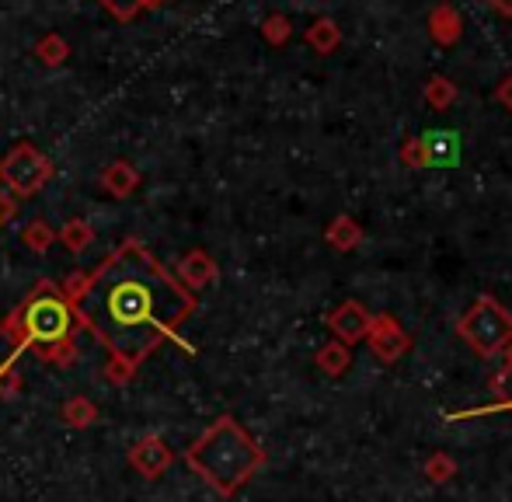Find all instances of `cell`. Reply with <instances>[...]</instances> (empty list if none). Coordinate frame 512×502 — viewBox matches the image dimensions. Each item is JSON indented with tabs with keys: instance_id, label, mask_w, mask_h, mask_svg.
Masks as SVG:
<instances>
[{
	"instance_id": "cell-1",
	"label": "cell",
	"mask_w": 512,
	"mask_h": 502,
	"mask_svg": "<svg viewBox=\"0 0 512 502\" xmlns=\"http://www.w3.org/2000/svg\"><path fill=\"white\" fill-rule=\"evenodd\" d=\"M70 304L81 332L95 335L108 356L129 367H140L161 342H178L185 353H196L192 342L178 335L196 311V293L136 238L122 241L98 262Z\"/></svg>"
},
{
	"instance_id": "cell-2",
	"label": "cell",
	"mask_w": 512,
	"mask_h": 502,
	"mask_svg": "<svg viewBox=\"0 0 512 502\" xmlns=\"http://www.w3.org/2000/svg\"><path fill=\"white\" fill-rule=\"evenodd\" d=\"M182 461L216 496L230 499L265 464V450L234 415H220L192 447H185Z\"/></svg>"
},
{
	"instance_id": "cell-3",
	"label": "cell",
	"mask_w": 512,
	"mask_h": 502,
	"mask_svg": "<svg viewBox=\"0 0 512 502\" xmlns=\"http://www.w3.org/2000/svg\"><path fill=\"white\" fill-rule=\"evenodd\" d=\"M74 328H81V325H77L74 304L67 300L63 286L42 279V283L7 314L4 325H0L4 339L11 342V353H7V360L0 363V367H14L18 356L28 353V349L74 339Z\"/></svg>"
},
{
	"instance_id": "cell-4",
	"label": "cell",
	"mask_w": 512,
	"mask_h": 502,
	"mask_svg": "<svg viewBox=\"0 0 512 502\" xmlns=\"http://www.w3.org/2000/svg\"><path fill=\"white\" fill-rule=\"evenodd\" d=\"M457 335L481 356H495L512 346V314L492 293H481L457 321Z\"/></svg>"
},
{
	"instance_id": "cell-5",
	"label": "cell",
	"mask_w": 512,
	"mask_h": 502,
	"mask_svg": "<svg viewBox=\"0 0 512 502\" xmlns=\"http://www.w3.org/2000/svg\"><path fill=\"white\" fill-rule=\"evenodd\" d=\"M49 178H53V161H49L35 143L21 140L0 157V182H4L18 199L35 196Z\"/></svg>"
},
{
	"instance_id": "cell-6",
	"label": "cell",
	"mask_w": 512,
	"mask_h": 502,
	"mask_svg": "<svg viewBox=\"0 0 512 502\" xmlns=\"http://www.w3.org/2000/svg\"><path fill=\"white\" fill-rule=\"evenodd\" d=\"M126 461H129V468H133L136 475L147 478V482H154V478H161L164 471L175 464V450H171L168 440H161L157 433H147V436H140L133 447H129Z\"/></svg>"
},
{
	"instance_id": "cell-7",
	"label": "cell",
	"mask_w": 512,
	"mask_h": 502,
	"mask_svg": "<svg viewBox=\"0 0 512 502\" xmlns=\"http://www.w3.org/2000/svg\"><path fill=\"white\" fill-rule=\"evenodd\" d=\"M328 328L338 342L345 346H356V342L370 339V328H373V314L366 311L359 300H342L335 311L328 314Z\"/></svg>"
},
{
	"instance_id": "cell-8",
	"label": "cell",
	"mask_w": 512,
	"mask_h": 502,
	"mask_svg": "<svg viewBox=\"0 0 512 502\" xmlns=\"http://www.w3.org/2000/svg\"><path fill=\"white\" fill-rule=\"evenodd\" d=\"M370 349L377 360L398 363V356H405L411 349V339L391 314H377V318H373V328H370Z\"/></svg>"
},
{
	"instance_id": "cell-9",
	"label": "cell",
	"mask_w": 512,
	"mask_h": 502,
	"mask_svg": "<svg viewBox=\"0 0 512 502\" xmlns=\"http://www.w3.org/2000/svg\"><path fill=\"white\" fill-rule=\"evenodd\" d=\"M422 147H425V164L429 168H457L460 164V133L453 129H429L422 136Z\"/></svg>"
},
{
	"instance_id": "cell-10",
	"label": "cell",
	"mask_w": 512,
	"mask_h": 502,
	"mask_svg": "<svg viewBox=\"0 0 512 502\" xmlns=\"http://www.w3.org/2000/svg\"><path fill=\"white\" fill-rule=\"evenodd\" d=\"M425 28H429V35H432V42H436V46L450 49V46H457L460 35H464V14L443 0V4H436L429 11V18H425Z\"/></svg>"
},
{
	"instance_id": "cell-11",
	"label": "cell",
	"mask_w": 512,
	"mask_h": 502,
	"mask_svg": "<svg viewBox=\"0 0 512 502\" xmlns=\"http://www.w3.org/2000/svg\"><path fill=\"white\" fill-rule=\"evenodd\" d=\"M175 276L182 279L192 293H199V290H206L209 283H216V276H220V265L213 262V255H209V251L196 248V251H189L182 262H178Z\"/></svg>"
},
{
	"instance_id": "cell-12",
	"label": "cell",
	"mask_w": 512,
	"mask_h": 502,
	"mask_svg": "<svg viewBox=\"0 0 512 502\" xmlns=\"http://www.w3.org/2000/svg\"><path fill=\"white\" fill-rule=\"evenodd\" d=\"M136 185H140V171H136L129 161H112L102 171V189L112 199H129L136 192Z\"/></svg>"
},
{
	"instance_id": "cell-13",
	"label": "cell",
	"mask_w": 512,
	"mask_h": 502,
	"mask_svg": "<svg viewBox=\"0 0 512 502\" xmlns=\"http://www.w3.org/2000/svg\"><path fill=\"white\" fill-rule=\"evenodd\" d=\"M304 39L317 56H331L338 46H342V28H338L335 18H317L304 32Z\"/></svg>"
},
{
	"instance_id": "cell-14",
	"label": "cell",
	"mask_w": 512,
	"mask_h": 502,
	"mask_svg": "<svg viewBox=\"0 0 512 502\" xmlns=\"http://www.w3.org/2000/svg\"><path fill=\"white\" fill-rule=\"evenodd\" d=\"M324 241H328L335 251H352L363 245V227L356 224L352 217H335L324 231Z\"/></svg>"
},
{
	"instance_id": "cell-15",
	"label": "cell",
	"mask_w": 512,
	"mask_h": 502,
	"mask_svg": "<svg viewBox=\"0 0 512 502\" xmlns=\"http://www.w3.org/2000/svg\"><path fill=\"white\" fill-rule=\"evenodd\" d=\"M60 419L67 422L70 429H91L98 422V405L91 398H84V394H74V398L63 401Z\"/></svg>"
},
{
	"instance_id": "cell-16",
	"label": "cell",
	"mask_w": 512,
	"mask_h": 502,
	"mask_svg": "<svg viewBox=\"0 0 512 502\" xmlns=\"http://www.w3.org/2000/svg\"><path fill=\"white\" fill-rule=\"evenodd\" d=\"M349 363H352V353H349V346H345V342L331 339V342H324V346L317 349V367H321L328 377H342L345 370H349Z\"/></svg>"
},
{
	"instance_id": "cell-17",
	"label": "cell",
	"mask_w": 512,
	"mask_h": 502,
	"mask_svg": "<svg viewBox=\"0 0 512 502\" xmlns=\"http://www.w3.org/2000/svg\"><path fill=\"white\" fill-rule=\"evenodd\" d=\"M60 241H63V248H67V251L81 255V251H88L91 245H95V227H91L88 220L74 217V220H67V224H63Z\"/></svg>"
},
{
	"instance_id": "cell-18",
	"label": "cell",
	"mask_w": 512,
	"mask_h": 502,
	"mask_svg": "<svg viewBox=\"0 0 512 502\" xmlns=\"http://www.w3.org/2000/svg\"><path fill=\"white\" fill-rule=\"evenodd\" d=\"M21 241H25V248L35 251V255H46V251L60 241V231H53L46 220H32V224L21 231Z\"/></svg>"
},
{
	"instance_id": "cell-19",
	"label": "cell",
	"mask_w": 512,
	"mask_h": 502,
	"mask_svg": "<svg viewBox=\"0 0 512 502\" xmlns=\"http://www.w3.org/2000/svg\"><path fill=\"white\" fill-rule=\"evenodd\" d=\"M42 363H53V367H74L81 349H77V339H63V342H53V346H39L32 349Z\"/></svg>"
},
{
	"instance_id": "cell-20",
	"label": "cell",
	"mask_w": 512,
	"mask_h": 502,
	"mask_svg": "<svg viewBox=\"0 0 512 502\" xmlns=\"http://www.w3.org/2000/svg\"><path fill=\"white\" fill-rule=\"evenodd\" d=\"M425 102H429L432 109H450V105L457 102V84L443 74L429 77V81H425Z\"/></svg>"
},
{
	"instance_id": "cell-21",
	"label": "cell",
	"mask_w": 512,
	"mask_h": 502,
	"mask_svg": "<svg viewBox=\"0 0 512 502\" xmlns=\"http://www.w3.org/2000/svg\"><path fill=\"white\" fill-rule=\"evenodd\" d=\"M35 56H39L46 67H60L63 60L70 56V46L63 42V35H46V39H39V46H35Z\"/></svg>"
},
{
	"instance_id": "cell-22",
	"label": "cell",
	"mask_w": 512,
	"mask_h": 502,
	"mask_svg": "<svg viewBox=\"0 0 512 502\" xmlns=\"http://www.w3.org/2000/svg\"><path fill=\"white\" fill-rule=\"evenodd\" d=\"M262 35H265V42H272V46H286L293 35L290 18H286V14H269V18L262 21Z\"/></svg>"
},
{
	"instance_id": "cell-23",
	"label": "cell",
	"mask_w": 512,
	"mask_h": 502,
	"mask_svg": "<svg viewBox=\"0 0 512 502\" xmlns=\"http://www.w3.org/2000/svg\"><path fill=\"white\" fill-rule=\"evenodd\" d=\"M398 157L408 164V168H429V164H425V147H422V136H408V140L401 143Z\"/></svg>"
},
{
	"instance_id": "cell-24",
	"label": "cell",
	"mask_w": 512,
	"mask_h": 502,
	"mask_svg": "<svg viewBox=\"0 0 512 502\" xmlns=\"http://www.w3.org/2000/svg\"><path fill=\"white\" fill-rule=\"evenodd\" d=\"M453 471H457V464H453L446 454H432L429 461H425V475H429V482H436V485L446 482Z\"/></svg>"
},
{
	"instance_id": "cell-25",
	"label": "cell",
	"mask_w": 512,
	"mask_h": 502,
	"mask_svg": "<svg viewBox=\"0 0 512 502\" xmlns=\"http://www.w3.org/2000/svg\"><path fill=\"white\" fill-rule=\"evenodd\" d=\"M21 387H25V380H21L18 367H0V401L18 398Z\"/></svg>"
},
{
	"instance_id": "cell-26",
	"label": "cell",
	"mask_w": 512,
	"mask_h": 502,
	"mask_svg": "<svg viewBox=\"0 0 512 502\" xmlns=\"http://www.w3.org/2000/svg\"><path fill=\"white\" fill-rule=\"evenodd\" d=\"M108 14H115L119 21H133L143 11V0H98Z\"/></svg>"
},
{
	"instance_id": "cell-27",
	"label": "cell",
	"mask_w": 512,
	"mask_h": 502,
	"mask_svg": "<svg viewBox=\"0 0 512 502\" xmlns=\"http://www.w3.org/2000/svg\"><path fill=\"white\" fill-rule=\"evenodd\" d=\"M136 377V367H129L126 360H115V356H108V363H105V380L108 384H129V380Z\"/></svg>"
},
{
	"instance_id": "cell-28",
	"label": "cell",
	"mask_w": 512,
	"mask_h": 502,
	"mask_svg": "<svg viewBox=\"0 0 512 502\" xmlns=\"http://www.w3.org/2000/svg\"><path fill=\"white\" fill-rule=\"evenodd\" d=\"M492 391L502 405H512V360H509V367H502L499 374L492 377Z\"/></svg>"
},
{
	"instance_id": "cell-29",
	"label": "cell",
	"mask_w": 512,
	"mask_h": 502,
	"mask_svg": "<svg viewBox=\"0 0 512 502\" xmlns=\"http://www.w3.org/2000/svg\"><path fill=\"white\" fill-rule=\"evenodd\" d=\"M495 102H499L502 109H506L509 116H512V70L499 81V88H495Z\"/></svg>"
},
{
	"instance_id": "cell-30",
	"label": "cell",
	"mask_w": 512,
	"mask_h": 502,
	"mask_svg": "<svg viewBox=\"0 0 512 502\" xmlns=\"http://www.w3.org/2000/svg\"><path fill=\"white\" fill-rule=\"evenodd\" d=\"M488 7L495 14H502V18H512V0H488Z\"/></svg>"
},
{
	"instance_id": "cell-31",
	"label": "cell",
	"mask_w": 512,
	"mask_h": 502,
	"mask_svg": "<svg viewBox=\"0 0 512 502\" xmlns=\"http://www.w3.org/2000/svg\"><path fill=\"white\" fill-rule=\"evenodd\" d=\"M11 210H14V203L4 196V192H0V224H4V220L11 217Z\"/></svg>"
},
{
	"instance_id": "cell-32",
	"label": "cell",
	"mask_w": 512,
	"mask_h": 502,
	"mask_svg": "<svg viewBox=\"0 0 512 502\" xmlns=\"http://www.w3.org/2000/svg\"><path fill=\"white\" fill-rule=\"evenodd\" d=\"M164 0H143V7H161Z\"/></svg>"
},
{
	"instance_id": "cell-33",
	"label": "cell",
	"mask_w": 512,
	"mask_h": 502,
	"mask_svg": "<svg viewBox=\"0 0 512 502\" xmlns=\"http://www.w3.org/2000/svg\"><path fill=\"white\" fill-rule=\"evenodd\" d=\"M0 325H4V321H0Z\"/></svg>"
}]
</instances>
